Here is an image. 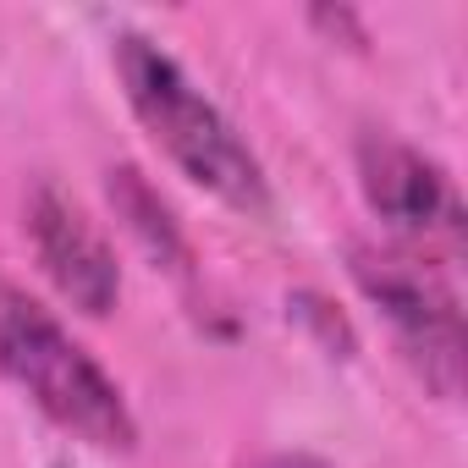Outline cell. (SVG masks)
Here are the masks:
<instances>
[{"label":"cell","instance_id":"3","mask_svg":"<svg viewBox=\"0 0 468 468\" xmlns=\"http://www.w3.org/2000/svg\"><path fill=\"white\" fill-rule=\"evenodd\" d=\"M347 271H353L358 292L391 325V342L413 364V375L435 397L457 402V391H463V303H457L446 271L397 243H353Z\"/></svg>","mask_w":468,"mask_h":468},{"label":"cell","instance_id":"5","mask_svg":"<svg viewBox=\"0 0 468 468\" xmlns=\"http://www.w3.org/2000/svg\"><path fill=\"white\" fill-rule=\"evenodd\" d=\"M23 231L45 265V276L56 282V292L83 309V314H111L116 298H122V265H116V249L111 238L89 220V209L50 176L28 182V198H23Z\"/></svg>","mask_w":468,"mask_h":468},{"label":"cell","instance_id":"7","mask_svg":"<svg viewBox=\"0 0 468 468\" xmlns=\"http://www.w3.org/2000/svg\"><path fill=\"white\" fill-rule=\"evenodd\" d=\"M292 309H298V314H303L309 325H320V336H325L331 347L353 353V325H347V320H342V314H336V309H331V303L320 298V292H298V298H292Z\"/></svg>","mask_w":468,"mask_h":468},{"label":"cell","instance_id":"1","mask_svg":"<svg viewBox=\"0 0 468 468\" xmlns=\"http://www.w3.org/2000/svg\"><path fill=\"white\" fill-rule=\"evenodd\" d=\"M111 45H116L111 61H116V83L127 94V111L165 149V160L187 182L215 193L220 204L243 209V215H271L276 193H271V171H265L260 149L198 89V78L160 39H149L138 28H122Z\"/></svg>","mask_w":468,"mask_h":468},{"label":"cell","instance_id":"2","mask_svg":"<svg viewBox=\"0 0 468 468\" xmlns=\"http://www.w3.org/2000/svg\"><path fill=\"white\" fill-rule=\"evenodd\" d=\"M0 375L67 435L100 452L138 446V413L122 380L17 282H0Z\"/></svg>","mask_w":468,"mask_h":468},{"label":"cell","instance_id":"8","mask_svg":"<svg viewBox=\"0 0 468 468\" xmlns=\"http://www.w3.org/2000/svg\"><path fill=\"white\" fill-rule=\"evenodd\" d=\"M309 23H320V28H331V34H353V45H364V23H358V12H347V6H314L309 12Z\"/></svg>","mask_w":468,"mask_h":468},{"label":"cell","instance_id":"9","mask_svg":"<svg viewBox=\"0 0 468 468\" xmlns=\"http://www.w3.org/2000/svg\"><path fill=\"white\" fill-rule=\"evenodd\" d=\"M243 468H331V463L314 457V452H265V457H254Z\"/></svg>","mask_w":468,"mask_h":468},{"label":"cell","instance_id":"6","mask_svg":"<svg viewBox=\"0 0 468 468\" xmlns=\"http://www.w3.org/2000/svg\"><path fill=\"white\" fill-rule=\"evenodd\" d=\"M105 187H111V204L116 215L133 226V238L171 271H193V243H187V231L176 220V209L160 198V187L138 171V165H111L105 171Z\"/></svg>","mask_w":468,"mask_h":468},{"label":"cell","instance_id":"4","mask_svg":"<svg viewBox=\"0 0 468 468\" xmlns=\"http://www.w3.org/2000/svg\"><path fill=\"white\" fill-rule=\"evenodd\" d=\"M358 165V187L364 204L391 226L397 249H413L424 260H452L463 249V231H468V209L463 193L452 182V171L424 154L419 144L397 138V133H364L353 149Z\"/></svg>","mask_w":468,"mask_h":468}]
</instances>
